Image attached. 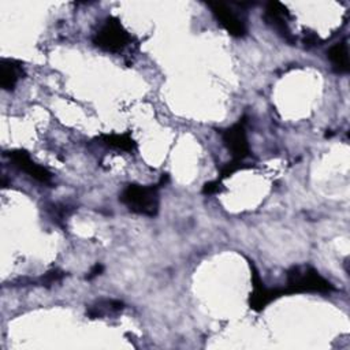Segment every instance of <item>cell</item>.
Segmentation results:
<instances>
[{
	"instance_id": "obj_1",
	"label": "cell",
	"mask_w": 350,
	"mask_h": 350,
	"mask_svg": "<svg viewBox=\"0 0 350 350\" xmlns=\"http://www.w3.org/2000/svg\"><path fill=\"white\" fill-rule=\"evenodd\" d=\"M284 295L301 293L329 294L335 290L332 283L319 273L312 265H293L286 272V284L282 287Z\"/></svg>"
},
{
	"instance_id": "obj_2",
	"label": "cell",
	"mask_w": 350,
	"mask_h": 350,
	"mask_svg": "<svg viewBox=\"0 0 350 350\" xmlns=\"http://www.w3.org/2000/svg\"><path fill=\"white\" fill-rule=\"evenodd\" d=\"M163 182H164V176L157 185L144 186V185L130 183L122 190L119 196V201L123 205H126L129 211L137 215L154 217L159 213V206H160L159 189L163 185Z\"/></svg>"
},
{
	"instance_id": "obj_3",
	"label": "cell",
	"mask_w": 350,
	"mask_h": 350,
	"mask_svg": "<svg viewBox=\"0 0 350 350\" xmlns=\"http://www.w3.org/2000/svg\"><path fill=\"white\" fill-rule=\"evenodd\" d=\"M92 41L94 46L101 51L120 53L131 44L133 37L116 16H107L94 33Z\"/></svg>"
},
{
	"instance_id": "obj_4",
	"label": "cell",
	"mask_w": 350,
	"mask_h": 350,
	"mask_svg": "<svg viewBox=\"0 0 350 350\" xmlns=\"http://www.w3.org/2000/svg\"><path fill=\"white\" fill-rule=\"evenodd\" d=\"M221 139L234 160L243 161L250 156V146L246 134V116H242L237 123L220 131Z\"/></svg>"
},
{
	"instance_id": "obj_5",
	"label": "cell",
	"mask_w": 350,
	"mask_h": 350,
	"mask_svg": "<svg viewBox=\"0 0 350 350\" xmlns=\"http://www.w3.org/2000/svg\"><path fill=\"white\" fill-rule=\"evenodd\" d=\"M250 269H252V283H253V291L249 295V306L254 312H261L265 309L271 302L275 299L283 297L282 287H265L264 282L260 278L258 271L256 269L254 264L250 261Z\"/></svg>"
},
{
	"instance_id": "obj_6",
	"label": "cell",
	"mask_w": 350,
	"mask_h": 350,
	"mask_svg": "<svg viewBox=\"0 0 350 350\" xmlns=\"http://www.w3.org/2000/svg\"><path fill=\"white\" fill-rule=\"evenodd\" d=\"M264 21L268 26H271L284 41L288 44H294L295 37L290 30L288 26V19H290V12L287 8L279 3V1H268L265 4L264 10Z\"/></svg>"
},
{
	"instance_id": "obj_7",
	"label": "cell",
	"mask_w": 350,
	"mask_h": 350,
	"mask_svg": "<svg viewBox=\"0 0 350 350\" xmlns=\"http://www.w3.org/2000/svg\"><path fill=\"white\" fill-rule=\"evenodd\" d=\"M5 156L10 157V160L12 161V164L18 170L26 172L29 176H31L37 182L44 183V185H51L52 183V174L45 167L33 161L30 154L25 149L7 150Z\"/></svg>"
},
{
	"instance_id": "obj_8",
	"label": "cell",
	"mask_w": 350,
	"mask_h": 350,
	"mask_svg": "<svg viewBox=\"0 0 350 350\" xmlns=\"http://www.w3.org/2000/svg\"><path fill=\"white\" fill-rule=\"evenodd\" d=\"M208 7L211 8L217 22L227 30L230 36L237 38L246 36L247 29L243 19H241L228 5L223 3H208Z\"/></svg>"
},
{
	"instance_id": "obj_9",
	"label": "cell",
	"mask_w": 350,
	"mask_h": 350,
	"mask_svg": "<svg viewBox=\"0 0 350 350\" xmlns=\"http://www.w3.org/2000/svg\"><path fill=\"white\" fill-rule=\"evenodd\" d=\"M25 77V68L21 60L16 59H1L0 62V86L12 92L21 78Z\"/></svg>"
},
{
	"instance_id": "obj_10",
	"label": "cell",
	"mask_w": 350,
	"mask_h": 350,
	"mask_svg": "<svg viewBox=\"0 0 350 350\" xmlns=\"http://www.w3.org/2000/svg\"><path fill=\"white\" fill-rule=\"evenodd\" d=\"M327 57L329 59L334 70L338 74H347L349 72L350 62H349V49H347L346 40L334 44L327 51Z\"/></svg>"
},
{
	"instance_id": "obj_11",
	"label": "cell",
	"mask_w": 350,
	"mask_h": 350,
	"mask_svg": "<svg viewBox=\"0 0 350 350\" xmlns=\"http://www.w3.org/2000/svg\"><path fill=\"white\" fill-rule=\"evenodd\" d=\"M100 144L104 146L122 150V152H133L137 149V142L133 139L130 133H111V134H101L97 138Z\"/></svg>"
},
{
	"instance_id": "obj_12",
	"label": "cell",
	"mask_w": 350,
	"mask_h": 350,
	"mask_svg": "<svg viewBox=\"0 0 350 350\" xmlns=\"http://www.w3.org/2000/svg\"><path fill=\"white\" fill-rule=\"evenodd\" d=\"M123 309H124V304L119 299H98L88 308L86 314L90 319H101L108 314L119 313Z\"/></svg>"
},
{
	"instance_id": "obj_13",
	"label": "cell",
	"mask_w": 350,
	"mask_h": 350,
	"mask_svg": "<svg viewBox=\"0 0 350 350\" xmlns=\"http://www.w3.org/2000/svg\"><path fill=\"white\" fill-rule=\"evenodd\" d=\"M243 168H247V165H245L242 161H239V160H231V161H228V163H224L223 164V167L220 168V180L221 179H224V178H228V176H231L232 174H235L237 171H239V170H243Z\"/></svg>"
},
{
	"instance_id": "obj_14",
	"label": "cell",
	"mask_w": 350,
	"mask_h": 350,
	"mask_svg": "<svg viewBox=\"0 0 350 350\" xmlns=\"http://www.w3.org/2000/svg\"><path fill=\"white\" fill-rule=\"evenodd\" d=\"M64 272L63 271H59V269H52V271H48L42 278H41V284L42 286H51L56 282H60L63 278H64Z\"/></svg>"
},
{
	"instance_id": "obj_15",
	"label": "cell",
	"mask_w": 350,
	"mask_h": 350,
	"mask_svg": "<svg viewBox=\"0 0 350 350\" xmlns=\"http://www.w3.org/2000/svg\"><path fill=\"white\" fill-rule=\"evenodd\" d=\"M220 190H221V180L220 179L206 182L202 186V193L204 194H215V193H217Z\"/></svg>"
},
{
	"instance_id": "obj_16",
	"label": "cell",
	"mask_w": 350,
	"mask_h": 350,
	"mask_svg": "<svg viewBox=\"0 0 350 350\" xmlns=\"http://www.w3.org/2000/svg\"><path fill=\"white\" fill-rule=\"evenodd\" d=\"M103 271H104V267H103L100 262H97V264H94V265L92 267V269H90L89 273L86 275V279H88V280H92L93 278L98 276Z\"/></svg>"
},
{
	"instance_id": "obj_17",
	"label": "cell",
	"mask_w": 350,
	"mask_h": 350,
	"mask_svg": "<svg viewBox=\"0 0 350 350\" xmlns=\"http://www.w3.org/2000/svg\"><path fill=\"white\" fill-rule=\"evenodd\" d=\"M319 37L314 34V33H308L305 37H304V44L306 46H314V45H319Z\"/></svg>"
}]
</instances>
